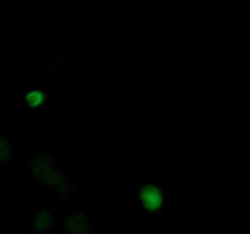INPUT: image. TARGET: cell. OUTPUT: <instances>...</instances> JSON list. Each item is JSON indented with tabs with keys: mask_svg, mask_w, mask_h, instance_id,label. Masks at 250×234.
<instances>
[{
	"mask_svg": "<svg viewBox=\"0 0 250 234\" xmlns=\"http://www.w3.org/2000/svg\"><path fill=\"white\" fill-rule=\"evenodd\" d=\"M137 201L151 216L160 214L164 209V190L153 182L142 184L137 190Z\"/></svg>",
	"mask_w": 250,
	"mask_h": 234,
	"instance_id": "1",
	"label": "cell"
},
{
	"mask_svg": "<svg viewBox=\"0 0 250 234\" xmlns=\"http://www.w3.org/2000/svg\"><path fill=\"white\" fill-rule=\"evenodd\" d=\"M63 229L66 234H92L93 228L89 218L84 212H75L63 219Z\"/></svg>",
	"mask_w": 250,
	"mask_h": 234,
	"instance_id": "2",
	"label": "cell"
},
{
	"mask_svg": "<svg viewBox=\"0 0 250 234\" xmlns=\"http://www.w3.org/2000/svg\"><path fill=\"white\" fill-rule=\"evenodd\" d=\"M54 227V212L50 210H42L34 214L33 231L38 234H46Z\"/></svg>",
	"mask_w": 250,
	"mask_h": 234,
	"instance_id": "3",
	"label": "cell"
},
{
	"mask_svg": "<svg viewBox=\"0 0 250 234\" xmlns=\"http://www.w3.org/2000/svg\"><path fill=\"white\" fill-rule=\"evenodd\" d=\"M45 99V93L41 90L39 88H32L28 89L24 94V102L31 109H38L42 106Z\"/></svg>",
	"mask_w": 250,
	"mask_h": 234,
	"instance_id": "4",
	"label": "cell"
},
{
	"mask_svg": "<svg viewBox=\"0 0 250 234\" xmlns=\"http://www.w3.org/2000/svg\"><path fill=\"white\" fill-rule=\"evenodd\" d=\"M12 157H14V148L6 138L0 136V166L10 162Z\"/></svg>",
	"mask_w": 250,
	"mask_h": 234,
	"instance_id": "5",
	"label": "cell"
}]
</instances>
